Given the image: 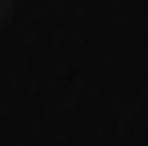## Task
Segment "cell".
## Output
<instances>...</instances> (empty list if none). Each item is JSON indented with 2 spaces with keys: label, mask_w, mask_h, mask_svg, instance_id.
Returning <instances> with one entry per match:
<instances>
[{
  "label": "cell",
  "mask_w": 148,
  "mask_h": 146,
  "mask_svg": "<svg viewBox=\"0 0 148 146\" xmlns=\"http://www.w3.org/2000/svg\"><path fill=\"white\" fill-rule=\"evenodd\" d=\"M12 6H14V0H0V26L12 17Z\"/></svg>",
  "instance_id": "6da1fadb"
}]
</instances>
